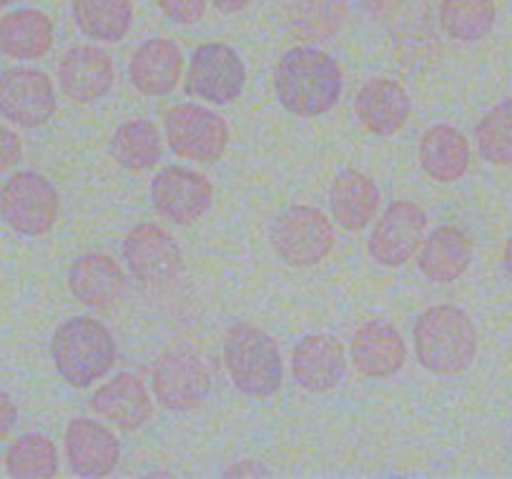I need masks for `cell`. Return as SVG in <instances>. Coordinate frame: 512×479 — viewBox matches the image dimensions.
Masks as SVG:
<instances>
[{
    "mask_svg": "<svg viewBox=\"0 0 512 479\" xmlns=\"http://www.w3.org/2000/svg\"><path fill=\"white\" fill-rule=\"evenodd\" d=\"M274 91L289 113L314 118L329 113L342 96V71L329 53L319 48H292L279 61Z\"/></svg>",
    "mask_w": 512,
    "mask_h": 479,
    "instance_id": "1",
    "label": "cell"
},
{
    "mask_svg": "<svg viewBox=\"0 0 512 479\" xmlns=\"http://www.w3.org/2000/svg\"><path fill=\"white\" fill-rule=\"evenodd\" d=\"M417 362L432 374H460L477 357V332L470 316L450 304L422 311L415 324Z\"/></svg>",
    "mask_w": 512,
    "mask_h": 479,
    "instance_id": "2",
    "label": "cell"
},
{
    "mask_svg": "<svg viewBox=\"0 0 512 479\" xmlns=\"http://www.w3.org/2000/svg\"><path fill=\"white\" fill-rule=\"evenodd\" d=\"M51 357L56 372L71 387L86 389L111 372L116 342L101 322L91 316H73L53 334Z\"/></svg>",
    "mask_w": 512,
    "mask_h": 479,
    "instance_id": "3",
    "label": "cell"
},
{
    "mask_svg": "<svg viewBox=\"0 0 512 479\" xmlns=\"http://www.w3.org/2000/svg\"><path fill=\"white\" fill-rule=\"evenodd\" d=\"M224 364L234 387L249 397H272L282 387L284 364L277 342L254 324L236 322L226 329Z\"/></svg>",
    "mask_w": 512,
    "mask_h": 479,
    "instance_id": "4",
    "label": "cell"
},
{
    "mask_svg": "<svg viewBox=\"0 0 512 479\" xmlns=\"http://www.w3.org/2000/svg\"><path fill=\"white\" fill-rule=\"evenodd\" d=\"M156 402L169 412H194L209 399L211 374L204 359L189 347H171L151 367Z\"/></svg>",
    "mask_w": 512,
    "mask_h": 479,
    "instance_id": "5",
    "label": "cell"
},
{
    "mask_svg": "<svg viewBox=\"0 0 512 479\" xmlns=\"http://www.w3.org/2000/svg\"><path fill=\"white\" fill-rule=\"evenodd\" d=\"M61 201L46 176L18 171L0 191V216L21 236H43L56 226Z\"/></svg>",
    "mask_w": 512,
    "mask_h": 479,
    "instance_id": "6",
    "label": "cell"
},
{
    "mask_svg": "<svg viewBox=\"0 0 512 479\" xmlns=\"http://www.w3.org/2000/svg\"><path fill=\"white\" fill-rule=\"evenodd\" d=\"M337 236L327 216L312 206H292L272 226L274 254L289 266H317L332 254Z\"/></svg>",
    "mask_w": 512,
    "mask_h": 479,
    "instance_id": "7",
    "label": "cell"
},
{
    "mask_svg": "<svg viewBox=\"0 0 512 479\" xmlns=\"http://www.w3.org/2000/svg\"><path fill=\"white\" fill-rule=\"evenodd\" d=\"M164 131L171 151L196 164H214L229 146V126L224 118L201 106L169 108Z\"/></svg>",
    "mask_w": 512,
    "mask_h": 479,
    "instance_id": "8",
    "label": "cell"
},
{
    "mask_svg": "<svg viewBox=\"0 0 512 479\" xmlns=\"http://www.w3.org/2000/svg\"><path fill=\"white\" fill-rule=\"evenodd\" d=\"M246 83V68L239 53L226 43H206L191 56L186 73V91L201 101L229 106L241 96Z\"/></svg>",
    "mask_w": 512,
    "mask_h": 479,
    "instance_id": "9",
    "label": "cell"
},
{
    "mask_svg": "<svg viewBox=\"0 0 512 479\" xmlns=\"http://www.w3.org/2000/svg\"><path fill=\"white\" fill-rule=\"evenodd\" d=\"M56 113V88L36 68H8L0 73V116L23 128H38Z\"/></svg>",
    "mask_w": 512,
    "mask_h": 479,
    "instance_id": "10",
    "label": "cell"
},
{
    "mask_svg": "<svg viewBox=\"0 0 512 479\" xmlns=\"http://www.w3.org/2000/svg\"><path fill=\"white\" fill-rule=\"evenodd\" d=\"M154 209L171 224L191 226L214 204V186L199 171L184 166H166L151 184Z\"/></svg>",
    "mask_w": 512,
    "mask_h": 479,
    "instance_id": "11",
    "label": "cell"
},
{
    "mask_svg": "<svg viewBox=\"0 0 512 479\" xmlns=\"http://www.w3.org/2000/svg\"><path fill=\"white\" fill-rule=\"evenodd\" d=\"M123 261L141 284H169L184 271L179 244L156 224H136L123 239Z\"/></svg>",
    "mask_w": 512,
    "mask_h": 479,
    "instance_id": "12",
    "label": "cell"
},
{
    "mask_svg": "<svg viewBox=\"0 0 512 479\" xmlns=\"http://www.w3.org/2000/svg\"><path fill=\"white\" fill-rule=\"evenodd\" d=\"M427 229V214L412 201H395L369 236V256L387 269L407 264Z\"/></svg>",
    "mask_w": 512,
    "mask_h": 479,
    "instance_id": "13",
    "label": "cell"
},
{
    "mask_svg": "<svg viewBox=\"0 0 512 479\" xmlns=\"http://www.w3.org/2000/svg\"><path fill=\"white\" fill-rule=\"evenodd\" d=\"M58 83L71 101L88 106L111 93L116 68L111 56L96 46H76L63 53L58 63Z\"/></svg>",
    "mask_w": 512,
    "mask_h": 479,
    "instance_id": "14",
    "label": "cell"
},
{
    "mask_svg": "<svg viewBox=\"0 0 512 479\" xmlns=\"http://www.w3.org/2000/svg\"><path fill=\"white\" fill-rule=\"evenodd\" d=\"M68 289L83 306L108 311L128 294V279L108 254H83L68 271Z\"/></svg>",
    "mask_w": 512,
    "mask_h": 479,
    "instance_id": "15",
    "label": "cell"
},
{
    "mask_svg": "<svg viewBox=\"0 0 512 479\" xmlns=\"http://www.w3.org/2000/svg\"><path fill=\"white\" fill-rule=\"evenodd\" d=\"M66 457L71 472L86 479H101L116 469L121 449L116 434L93 419H73L66 429Z\"/></svg>",
    "mask_w": 512,
    "mask_h": 479,
    "instance_id": "16",
    "label": "cell"
},
{
    "mask_svg": "<svg viewBox=\"0 0 512 479\" xmlns=\"http://www.w3.org/2000/svg\"><path fill=\"white\" fill-rule=\"evenodd\" d=\"M294 379L307 392H329L347 374V354L329 334H307L292 352Z\"/></svg>",
    "mask_w": 512,
    "mask_h": 479,
    "instance_id": "17",
    "label": "cell"
},
{
    "mask_svg": "<svg viewBox=\"0 0 512 479\" xmlns=\"http://www.w3.org/2000/svg\"><path fill=\"white\" fill-rule=\"evenodd\" d=\"M412 101L402 83L374 78L364 83L354 101V116L374 136H395L410 121Z\"/></svg>",
    "mask_w": 512,
    "mask_h": 479,
    "instance_id": "18",
    "label": "cell"
},
{
    "mask_svg": "<svg viewBox=\"0 0 512 479\" xmlns=\"http://www.w3.org/2000/svg\"><path fill=\"white\" fill-rule=\"evenodd\" d=\"M93 412L101 414L111 424H116L123 432H136L154 417V402L136 374H118L108 384H103L91 399Z\"/></svg>",
    "mask_w": 512,
    "mask_h": 479,
    "instance_id": "19",
    "label": "cell"
},
{
    "mask_svg": "<svg viewBox=\"0 0 512 479\" xmlns=\"http://www.w3.org/2000/svg\"><path fill=\"white\" fill-rule=\"evenodd\" d=\"M407 347L402 334L387 322H367L352 337V362L364 377L384 379L405 367Z\"/></svg>",
    "mask_w": 512,
    "mask_h": 479,
    "instance_id": "20",
    "label": "cell"
},
{
    "mask_svg": "<svg viewBox=\"0 0 512 479\" xmlns=\"http://www.w3.org/2000/svg\"><path fill=\"white\" fill-rule=\"evenodd\" d=\"M181 71H184V56H181L179 46L166 38H154L136 48L131 66H128L131 83L144 96H166L174 91Z\"/></svg>",
    "mask_w": 512,
    "mask_h": 479,
    "instance_id": "21",
    "label": "cell"
},
{
    "mask_svg": "<svg viewBox=\"0 0 512 479\" xmlns=\"http://www.w3.org/2000/svg\"><path fill=\"white\" fill-rule=\"evenodd\" d=\"M420 271L435 284H452L472 264V239L457 226H440L427 236L420 251Z\"/></svg>",
    "mask_w": 512,
    "mask_h": 479,
    "instance_id": "22",
    "label": "cell"
},
{
    "mask_svg": "<svg viewBox=\"0 0 512 479\" xmlns=\"http://www.w3.org/2000/svg\"><path fill=\"white\" fill-rule=\"evenodd\" d=\"M420 164L437 184H455L470 166V143L447 123L427 128L420 141Z\"/></svg>",
    "mask_w": 512,
    "mask_h": 479,
    "instance_id": "23",
    "label": "cell"
},
{
    "mask_svg": "<svg viewBox=\"0 0 512 479\" xmlns=\"http://www.w3.org/2000/svg\"><path fill=\"white\" fill-rule=\"evenodd\" d=\"M53 46L51 18L36 8H21L0 18V51L13 61H38Z\"/></svg>",
    "mask_w": 512,
    "mask_h": 479,
    "instance_id": "24",
    "label": "cell"
},
{
    "mask_svg": "<svg viewBox=\"0 0 512 479\" xmlns=\"http://www.w3.org/2000/svg\"><path fill=\"white\" fill-rule=\"evenodd\" d=\"M332 216L344 231H359L372 224L379 206V189L359 171H342L329 191Z\"/></svg>",
    "mask_w": 512,
    "mask_h": 479,
    "instance_id": "25",
    "label": "cell"
},
{
    "mask_svg": "<svg viewBox=\"0 0 512 479\" xmlns=\"http://www.w3.org/2000/svg\"><path fill=\"white\" fill-rule=\"evenodd\" d=\"M78 31L98 43H116L128 36L134 23L131 0H73Z\"/></svg>",
    "mask_w": 512,
    "mask_h": 479,
    "instance_id": "26",
    "label": "cell"
},
{
    "mask_svg": "<svg viewBox=\"0 0 512 479\" xmlns=\"http://www.w3.org/2000/svg\"><path fill=\"white\" fill-rule=\"evenodd\" d=\"M111 156L121 169L131 174L154 169L161 158V133L146 118L126 121L111 138Z\"/></svg>",
    "mask_w": 512,
    "mask_h": 479,
    "instance_id": "27",
    "label": "cell"
},
{
    "mask_svg": "<svg viewBox=\"0 0 512 479\" xmlns=\"http://www.w3.org/2000/svg\"><path fill=\"white\" fill-rule=\"evenodd\" d=\"M497 8L492 0H442L440 26L450 38L475 43L490 36L495 28Z\"/></svg>",
    "mask_w": 512,
    "mask_h": 479,
    "instance_id": "28",
    "label": "cell"
},
{
    "mask_svg": "<svg viewBox=\"0 0 512 479\" xmlns=\"http://www.w3.org/2000/svg\"><path fill=\"white\" fill-rule=\"evenodd\" d=\"M6 472L16 479H51L58 474L56 444L43 434H23L8 447Z\"/></svg>",
    "mask_w": 512,
    "mask_h": 479,
    "instance_id": "29",
    "label": "cell"
},
{
    "mask_svg": "<svg viewBox=\"0 0 512 479\" xmlns=\"http://www.w3.org/2000/svg\"><path fill=\"white\" fill-rule=\"evenodd\" d=\"M480 156L492 166H512V98L497 103L475 126Z\"/></svg>",
    "mask_w": 512,
    "mask_h": 479,
    "instance_id": "30",
    "label": "cell"
},
{
    "mask_svg": "<svg viewBox=\"0 0 512 479\" xmlns=\"http://www.w3.org/2000/svg\"><path fill=\"white\" fill-rule=\"evenodd\" d=\"M166 18L176 26H191L201 21L206 11V0H156Z\"/></svg>",
    "mask_w": 512,
    "mask_h": 479,
    "instance_id": "31",
    "label": "cell"
},
{
    "mask_svg": "<svg viewBox=\"0 0 512 479\" xmlns=\"http://www.w3.org/2000/svg\"><path fill=\"white\" fill-rule=\"evenodd\" d=\"M23 156V143L18 138L16 131L6 126V123H0V176L11 171L13 166L21 161Z\"/></svg>",
    "mask_w": 512,
    "mask_h": 479,
    "instance_id": "32",
    "label": "cell"
},
{
    "mask_svg": "<svg viewBox=\"0 0 512 479\" xmlns=\"http://www.w3.org/2000/svg\"><path fill=\"white\" fill-rule=\"evenodd\" d=\"M18 422V407L3 389H0V442L13 432Z\"/></svg>",
    "mask_w": 512,
    "mask_h": 479,
    "instance_id": "33",
    "label": "cell"
},
{
    "mask_svg": "<svg viewBox=\"0 0 512 479\" xmlns=\"http://www.w3.org/2000/svg\"><path fill=\"white\" fill-rule=\"evenodd\" d=\"M251 0H214V6L219 8L221 13H239L249 6Z\"/></svg>",
    "mask_w": 512,
    "mask_h": 479,
    "instance_id": "34",
    "label": "cell"
},
{
    "mask_svg": "<svg viewBox=\"0 0 512 479\" xmlns=\"http://www.w3.org/2000/svg\"><path fill=\"white\" fill-rule=\"evenodd\" d=\"M392 6H395V0H367V8L374 16H382V13Z\"/></svg>",
    "mask_w": 512,
    "mask_h": 479,
    "instance_id": "35",
    "label": "cell"
},
{
    "mask_svg": "<svg viewBox=\"0 0 512 479\" xmlns=\"http://www.w3.org/2000/svg\"><path fill=\"white\" fill-rule=\"evenodd\" d=\"M502 261H505V271H507V274H510V279H512V236H510V239H507L505 254H502Z\"/></svg>",
    "mask_w": 512,
    "mask_h": 479,
    "instance_id": "36",
    "label": "cell"
},
{
    "mask_svg": "<svg viewBox=\"0 0 512 479\" xmlns=\"http://www.w3.org/2000/svg\"><path fill=\"white\" fill-rule=\"evenodd\" d=\"M13 3H18V0H0V11H3V8H8V6H13Z\"/></svg>",
    "mask_w": 512,
    "mask_h": 479,
    "instance_id": "37",
    "label": "cell"
}]
</instances>
